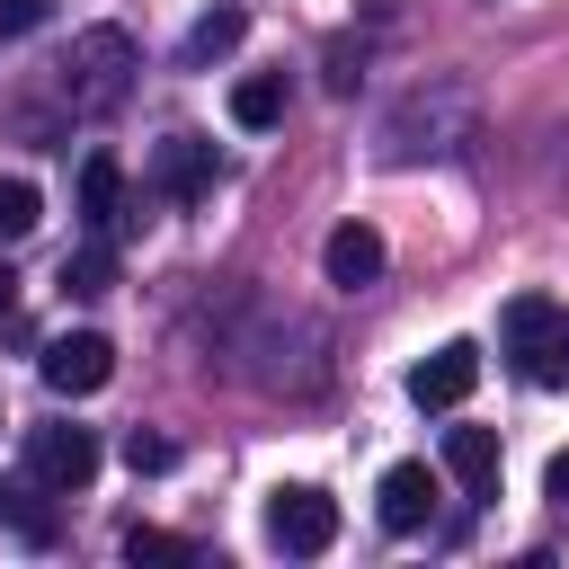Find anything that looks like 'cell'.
<instances>
[{
  "instance_id": "8",
  "label": "cell",
  "mask_w": 569,
  "mask_h": 569,
  "mask_svg": "<svg viewBox=\"0 0 569 569\" xmlns=\"http://www.w3.org/2000/svg\"><path fill=\"white\" fill-rule=\"evenodd\" d=\"M373 516H382V533H418L436 516V471L427 462H391L382 489H373Z\"/></svg>"
},
{
  "instance_id": "9",
  "label": "cell",
  "mask_w": 569,
  "mask_h": 569,
  "mask_svg": "<svg viewBox=\"0 0 569 569\" xmlns=\"http://www.w3.org/2000/svg\"><path fill=\"white\" fill-rule=\"evenodd\" d=\"M71 196H80V222H89L98 240H116V231H124V169H116V151H89Z\"/></svg>"
},
{
  "instance_id": "17",
  "label": "cell",
  "mask_w": 569,
  "mask_h": 569,
  "mask_svg": "<svg viewBox=\"0 0 569 569\" xmlns=\"http://www.w3.org/2000/svg\"><path fill=\"white\" fill-rule=\"evenodd\" d=\"M124 560H160V569H187V560H196V542H178V533H160V525H133V533H124Z\"/></svg>"
},
{
  "instance_id": "3",
  "label": "cell",
  "mask_w": 569,
  "mask_h": 569,
  "mask_svg": "<svg viewBox=\"0 0 569 569\" xmlns=\"http://www.w3.org/2000/svg\"><path fill=\"white\" fill-rule=\"evenodd\" d=\"M267 542L276 551H329L338 542V498L329 489H311V480H284V489H267Z\"/></svg>"
},
{
  "instance_id": "5",
  "label": "cell",
  "mask_w": 569,
  "mask_h": 569,
  "mask_svg": "<svg viewBox=\"0 0 569 569\" xmlns=\"http://www.w3.org/2000/svg\"><path fill=\"white\" fill-rule=\"evenodd\" d=\"M213 178H222V169H213V142H204V133H169V142L151 151V196H160V204H204Z\"/></svg>"
},
{
  "instance_id": "1",
  "label": "cell",
  "mask_w": 569,
  "mask_h": 569,
  "mask_svg": "<svg viewBox=\"0 0 569 569\" xmlns=\"http://www.w3.org/2000/svg\"><path fill=\"white\" fill-rule=\"evenodd\" d=\"M498 347H507V365H516L533 391H569V302L516 293V302L498 311Z\"/></svg>"
},
{
  "instance_id": "6",
  "label": "cell",
  "mask_w": 569,
  "mask_h": 569,
  "mask_svg": "<svg viewBox=\"0 0 569 569\" xmlns=\"http://www.w3.org/2000/svg\"><path fill=\"white\" fill-rule=\"evenodd\" d=\"M471 382H480V347H471V338H445L436 356L409 365V400H418V409H462Z\"/></svg>"
},
{
  "instance_id": "2",
  "label": "cell",
  "mask_w": 569,
  "mask_h": 569,
  "mask_svg": "<svg viewBox=\"0 0 569 569\" xmlns=\"http://www.w3.org/2000/svg\"><path fill=\"white\" fill-rule=\"evenodd\" d=\"M53 80H62V98H71L80 116L124 107V89H133V36H124V27H89V36H71V53L53 62Z\"/></svg>"
},
{
  "instance_id": "11",
  "label": "cell",
  "mask_w": 569,
  "mask_h": 569,
  "mask_svg": "<svg viewBox=\"0 0 569 569\" xmlns=\"http://www.w3.org/2000/svg\"><path fill=\"white\" fill-rule=\"evenodd\" d=\"M498 462H507V453H498V427H445V471H453L471 498L498 489Z\"/></svg>"
},
{
  "instance_id": "20",
  "label": "cell",
  "mask_w": 569,
  "mask_h": 569,
  "mask_svg": "<svg viewBox=\"0 0 569 569\" xmlns=\"http://www.w3.org/2000/svg\"><path fill=\"white\" fill-rule=\"evenodd\" d=\"M542 498H551V507H569V453H551V471H542Z\"/></svg>"
},
{
  "instance_id": "14",
  "label": "cell",
  "mask_w": 569,
  "mask_h": 569,
  "mask_svg": "<svg viewBox=\"0 0 569 569\" xmlns=\"http://www.w3.org/2000/svg\"><path fill=\"white\" fill-rule=\"evenodd\" d=\"M62 293H116V240L89 231V249L62 258Z\"/></svg>"
},
{
  "instance_id": "10",
  "label": "cell",
  "mask_w": 569,
  "mask_h": 569,
  "mask_svg": "<svg viewBox=\"0 0 569 569\" xmlns=\"http://www.w3.org/2000/svg\"><path fill=\"white\" fill-rule=\"evenodd\" d=\"M320 267H329V284H347V293L373 284V276H382V231H373V222H338V231L320 240Z\"/></svg>"
},
{
  "instance_id": "12",
  "label": "cell",
  "mask_w": 569,
  "mask_h": 569,
  "mask_svg": "<svg viewBox=\"0 0 569 569\" xmlns=\"http://www.w3.org/2000/svg\"><path fill=\"white\" fill-rule=\"evenodd\" d=\"M240 36H249V9H240V0H213V9H204V18L187 27L178 62H187V71H204V62H222V53L240 44Z\"/></svg>"
},
{
  "instance_id": "15",
  "label": "cell",
  "mask_w": 569,
  "mask_h": 569,
  "mask_svg": "<svg viewBox=\"0 0 569 569\" xmlns=\"http://www.w3.org/2000/svg\"><path fill=\"white\" fill-rule=\"evenodd\" d=\"M0 525L27 542H53V507H36V480H0Z\"/></svg>"
},
{
  "instance_id": "13",
  "label": "cell",
  "mask_w": 569,
  "mask_h": 569,
  "mask_svg": "<svg viewBox=\"0 0 569 569\" xmlns=\"http://www.w3.org/2000/svg\"><path fill=\"white\" fill-rule=\"evenodd\" d=\"M231 124H240V133L284 124V71H249V80L231 89Z\"/></svg>"
},
{
  "instance_id": "7",
  "label": "cell",
  "mask_w": 569,
  "mask_h": 569,
  "mask_svg": "<svg viewBox=\"0 0 569 569\" xmlns=\"http://www.w3.org/2000/svg\"><path fill=\"white\" fill-rule=\"evenodd\" d=\"M107 373H116V347H107L98 329H71V338H53V347H44V382H53L62 400L107 391Z\"/></svg>"
},
{
  "instance_id": "16",
  "label": "cell",
  "mask_w": 569,
  "mask_h": 569,
  "mask_svg": "<svg viewBox=\"0 0 569 569\" xmlns=\"http://www.w3.org/2000/svg\"><path fill=\"white\" fill-rule=\"evenodd\" d=\"M36 213H44V196H36L27 178H0V249H9V240H27V231H36Z\"/></svg>"
},
{
  "instance_id": "18",
  "label": "cell",
  "mask_w": 569,
  "mask_h": 569,
  "mask_svg": "<svg viewBox=\"0 0 569 569\" xmlns=\"http://www.w3.org/2000/svg\"><path fill=\"white\" fill-rule=\"evenodd\" d=\"M124 462H133V471H169V462H178V445H169L160 427H133V436H124Z\"/></svg>"
},
{
  "instance_id": "19",
  "label": "cell",
  "mask_w": 569,
  "mask_h": 569,
  "mask_svg": "<svg viewBox=\"0 0 569 569\" xmlns=\"http://www.w3.org/2000/svg\"><path fill=\"white\" fill-rule=\"evenodd\" d=\"M53 0H0V36H36Z\"/></svg>"
},
{
  "instance_id": "4",
  "label": "cell",
  "mask_w": 569,
  "mask_h": 569,
  "mask_svg": "<svg viewBox=\"0 0 569 569\" xmlns=\"http://www.w3.org/2000/svg\"><path fill=\"white\" fill-rule=\"evenodd\" d=\"M27 480H36V489H62V498L89 489V480H98V436H89V427H36V436H27Z\"/></svg>"
},
{
  "instance_id": "21",
  "label": "cell",
  "mask_w": 569,
  "mask_h": 569,
  "mask_svg": "<svg viewBox=\"0 0 569 569\" xmlns=\"http://www.w3.org/2000/svg\"><path fill=\"white\" fill-rule=\"evenodd\" d=\"M9 302H18V276H9V267H0V311H9Z\"/></svg>"
}]
</instances>
